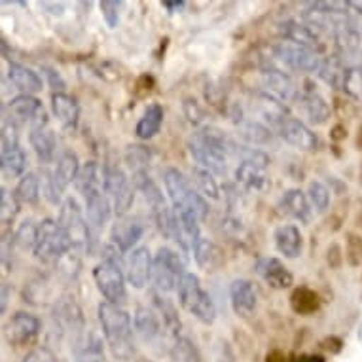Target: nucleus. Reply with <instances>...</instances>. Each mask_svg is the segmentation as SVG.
I'll return each instance as SVG.
<instances>
[{
  "mask_svg": "<svg viewBox=\"0 0 362 362\" xmlns=\"http://www.w3.org/2000/svg\"><path fill=\"white\" fill-rule=\"evenodd\" d=\"M152 267L154 258L150 255L148 247H137L125 258V277L133 288H144L152 281Z\"/></svg>",
  "mask_w": 362,
  "mask_h": 362,
  "instance_id": "15",
  "label": "nucleus"
},
{
  "mask_svg": "<svg viewBox=\"0 0 362 362\" xmlns=\"http://www.w3.org/2000/svg\"><path fill=\"white\" fill-rule=\"evenodd\" d=\"M30 146L35 150V154L38 156V160L42 163H49L54 161L55 150H57V141H55L54 131L46 127H38V129H30L29 133Z\"/></svg>",
  "mask_w": 362,
  "mask_h": 362,
  "instance_id": "30",
  "label": "nucleus"
},
{
  "mask_svg": "<svg viewBox=\"0 0 362 362\" xmlns=\"http://www.w3.org/2000/svg\"><path fill=\"white\" fill-rule=\"evenodd\" d=\"M52 110H54L55 118L59 119L65 127H74L78 124L80 108H78L74 97L66 95V93H54L52 95Z\"/></svg>",
  "mask_w": 362,
  "mask_h": 362,
  "instance_id": "32",
  "label": "nucleus"
},
{
  "mask_svg": "<svg viewBox=\"0 0 362 362\" xmlns=\"http://www.w3.org/2000/svg\"><path fill=\"white\" fill-rule=\"evenodd\" d=\"M279 33L285 40L294 42L298 46L311 49L315 54H319L322 49L319 36H317L313 27H309L308 23H300L296 19H286V21L279 23Z\"/></svg>",
  "mask_w": 362,
  "mask_h": 362,
  "instance_id": "22",
  "label": "nucleus"
},
{
  "mask_svg": "<svg viewBox=\"0 0 362 362\" xmlns=\"http://www.w3.org/2000/svg\"><path fill=\"white\" fill-rule=\"evenodd\" d=\"M135 362H154V361H148V358H137Z\"/></svg>",
  "mask_w": 362,
  "mask_h": 362,
  "instance_id": "58",
  "label": "nucleus"
},
{
  "mask_svg": "<svg viewBox=\"0 0 362 362\" xmlns=\"http://www.w3.org/2000/svg\"><path fill=\"white\" fill-rule=\"evenodd\" d=\"M275 59L286 65L288 69L302 72H311V74H319L322 66V59L319 54H315L311 49L298 46L294 42L283 40L274 46Z\"/></svg>",
  "mask_w": 362,
  "mask_h": 362,
  "instance_id": "11",
  "label": "nucleus"
},
{
  "mask_svg": "<svg viewBox=\"0 0 362 362\" xmlns=\"http://www.w3.org/2000/svg\"><path fill=\"white\" fill-rule=\"evenodd\" d=\"M277 131H279L281 139H283L285 143H288L291 146H294V148L298 150H303V152H311V150L317 148V144H319L313 131L296 118L285 119V122L277 127Z\"/></svg>",
  "mask_w": 362,
  "mask_h": 362,
  "instance_id": "20",
  "label": "nucleus"
},
{
  "mask_svg": "<svg viewBox=\"0 0 362 362\" xmlns=\"http://www.w3.org/2000/svg\"><path fill=\"white\" fill-rule=\"evenodd\" d=\"M61 362H65V361H61Z\"/></svg>",
  "mask_w": 362,
  "mask_h": 362,
  "instance_id": "59",
  "label": "nucleus"
},
{
  "mask_svg": "<svg viewBox=\"0 0 362 362\" xmlns=\"http://www.w3.org/2000/svg\"><path fill=\"white\" fill-rule=\"evenodd\" d=\"M252 110L262 118V124L279 127L285 119H288V110L283 101L269 95L267 91H256L252 95Z\"/></svg>",
  "mask_w": 362,
  "mask_h": 362,
  "instance_id": "19",
  "label": "nucleus"
},
{
  "mask_svg": "<svg viewBox=\"0 0 362 362\" xmlns=\"http://www.w3.org/2000/svg\"><path fill=\"white\" fill-rule=\"evenodd\" d=\"M36 239H38V226L33 220H25L13 233V245L21 250H35Z\"/></svg>",
  "mask_w": 362,
  "mask_h": 362,
  "instance_id": "42",
  "label": "nucleus"
},
{
  "mask_svg": "<svg viewBox=\"0 0 362 362\" xmlns=\"http://www.w3.org/2000/svg\"><path fill=\"white\" fill-rule=\"evenodd\" d=\"M275 247L285 258H298L302 255L303 249V238L300 228L294 224H283L279 226L274 233Z\"/></svg>",
  "mask_w": 362,
  "mask_h": 362,
  "instance_id": "27",
  "label": "nucleus"
},
{
  "mask_svg": "<svg viewBox=\"0 0 362 362\" xmlns=\"http://www.w3.org/2000/svg\"><path fill=\"white\" fill-rule=\"evenodd\" d=\"M177 294L180 305L188 313L194 315L197 321L203 322V325H213L214 319H216V308H214L211 294L202 286V281L197 275L188 272L180 281Z\"/></svg>",
  "mask_w": 362,
  "mask_h": 362,
  "instance_id": "5",
  "label": "nucleus"
},
{
  "mask_svg": "<svg viewBox=\"0 0 362 362\" xmlns=\"http://www.w3.org/2000/svg\"><path fill=\"white\" fill-rule=\"evenodd\" d=\"M101 6L103 18L107 21V25L110 29H116L119 23V2H114V0H105L99 4Z\"/></svg>",
  "mask_w": 362,
  "mask_h": 362,
  "instance_id": "49",
  "label": "nucleus"
},
{
  "mask_svg": "<svg viewBox=\"0 0 362 362\" xmlns=\"http://www.w3.org/2000/svg\"><path fill=\"white\" fill-rule=\"evenodd\" d=\"M262 83L269 95L277 97L279 101H294L298 99L296 83L286 72L279 69H266L262 72Z\"/></svg>",
  "mask_w": 362,
  "mask_h": 362,
  "instance_id": "23",
  "label": "nucleus"
},
{
  "mask_svg": "<svg viewBox=\"0 0 362 362\" xmlns=\"http://www.w3.org/2000/svg\"><path fill=\"white\" fill-rule=\"evenodd\" d=\"M4 116L8 118L6 122L13 124L16 127L29 125L30 129H38V127L48 125L46 108L35 95H23L21 93V95L13 97L4 108Z\"/></svg>",
  "mask_w": 362,
  "mask_h": 362,
  "instance_id": "9",
  "label": "nucleus"
},
{
  "mask_svg": "<svg viewBox=\"0 0 362 362\" xmlns=\"http://www.w3.org/2000/svg\"><path fill=\"white\" fill-rule=\"evenodd\" d=\"M80 169H82V167H80V163H78L76 154H72V152H63V154L59 156L54 175L63 190H66L72 182H76Z\"/></svg>",
  "mask_w": 362,
  "mask_h": 362,
  "instance_id": "37",
  "label": "nucleus"
},
{
  "mask_svg": "<svg viewBox=\"0 0 362 362\" xmlns=\"http://www.w3.org/2000/svg\"><path fill=\"white\" fill-rule=\"evenodd\" d=\"M40 177V188H42V196L46 197V202H49L52 205H57L61 203V197H63V188L57 182L54 171H48V169H42L38 173Z\"/></svg>",
  "mask_w": 362,
  "mask_h": 362,
  "instance_id": "43",
  "label": "nucleus"
},
{
  "mask_svg": "<svg viewBox=\"0 0 362 362\" xmlns=\"http://www.w3.org/2000/svg\"><path fill=\"white\" fill-rule=\"evenodd\" d=\"M256 274L267 286H272L275 291H285L292 286V274L288 267L275 256H264L256 262Z\"/></svg>",
  "mask_w": 362,
  "mask_h": 362,
  "instance_id": "18",
  "label": "nucleus"
},
{
  "mask_svg": "<svg viewBox=\"0 0 362 362\" xmlns=\"http://www.w3.org/2000/svg\"><path fill=\"white\" fill-rule=\"evenodd\" d=\"M42 72H44V76L48 80V86L54 89V93H65L66 83L65 80L61 78V74L55 69H49V66H42Z\"/></svg>",
  "mask_w": 362,
  "mask_h": 362,
  "instance_id": "50",
  "label": "nucleus"
},
{
  "mask_svg": "<svg viewBox=\"0 0 362 362\" xmlns=\"http://www.w3.org/2000/svg\"><path fill=\"white\" fill-rule=\"evenodd\" d=\"M8 80H10L23 95H35V93L42 91V88H44L42 78L38 76L33 69H29V66L25 65H19V63H12V65H10V69H8Z\"/></svg>",
  "mask_w": 362,
  "mask_h": 362,
  "instance_id": "29",
  "label": "nucleus"
},
{
  "mask_svg": "<svg viewBox=\"0 0 362 362\" xmlns=\"http://www.w3.org/2000/svg\"><path fill=\"white\" fill-rule=\"evenodd\" d=\"M192 185L196 186V190L202 194L205 199H218L220 188L216 185V178L211 171L203 169L199 165L192 167Z\"/></svg>",
  "mask_w": 362,
  "mask_h": 362,
  "instance_id": "39",
  "label": "nucleus"
},
{
  "mask_svg": "<svg viewBox=\"0 0 362 362\" xmlns=\"http://www.w3.org/2000/svg\"><path fill=\"white\" fill-rule=\"evenodd\" d=\"M214 358H216V362H235L232 347H230V344L226 339H216V344H214Z\"/></svg>",
  "mask_w": 362,
  "mask_h": 362,
  "instance_id": "51",
  "label": "nucleus"
},
{
  "mask_svg": "<svg viewBox=\"0 0 362 362\" xmlns=\"http://www.w3.org/2000/svg\"><path fill=\"white\" fill-rule=\"evenodd\" d=\"M192 255L196 258L197 266L203 267V269H209V267H213L214 260H216V249H214V245L211 239L207 238H199L192 247Z\"/></svg>",
  "mask_w": 362,
  "mask_h": 362,
  "instance_id": "44",
  "label": "nucleus"
},
{
  "mask_svg": "<svg viewBox=\"0 0 362 362\" xmlns=\"http://www.w3.org/2000/svg\"><path fill=\"white\" fill-rule=\"evenodd\" d=\"M42 6L44 8H52V10H54V16H61V13H63V4H52V2H44V4H42Z\"/></svg>",
  "mask_w": 362,
  "mask_h": 362,
  "instance_id": "57",
  "label": "nucleus"
},
{
  "mask_svg": "<svg viewBox=\"0 0 362 362\" xmlns=\"http://www.w3.org/2000/svg\"><path fill=\"white\" fill-rule=\"evenodd\" d=\"M103 192L112 203V211L118 218L129 214L135 202V186L118 165L103 167Z\"/></svg>",
  "mask_w": 362,
  "mask_h": 362,
  "instance_id": "8",
  "label": "nucleus"
},
{
  "mask_svg": "<svg viewBox=\"0 0 362 362\" xmlns=\"http://www.w3.org/2000/svg\"><path fill=\"white\" fill-rule=\"evenodd\" d=\"M192 112H186V116H188V119H190L192 124H197L199 122V116H202V112H199V108H197L196 101H186L185 103V110H190Z\"/></svg>",
  "mask_w": 362,
  "mask_h": 362,
  "instance_id": "53",
  "label": "nucleus"
},
{
  "mask_svg": "<svg viewBox=\"0 0 362 362\" xmlns=\"http://www.w3.org/2000/svg\"><path fill=\"white\" fill-rule=\"evenodd\" d=\"M161 124H163V108H161V105L154 103L144 110L143 118L139 119L137 127H135V133H137L139 139L148 141L160 133Z\"/></svg>",
  "mask_w": 362,
  "mask_h": 362,
  "instance_id": "34",
  "label": "nucleus"
},
{
  "mask_svg": "<svg viewBox=\"0 0 362 362\" xmlns=\"http://www.w3.org/2000/svg\"><path fill=\"white\" fill-rule=\"evenodd\" d=\"M150 154L146 152L144 146H129L127 150V156H125V160L129 161V165L135 169L133 173L137 171H144V163H148Z\"/></svg>",
  "mask_w": 362,
  "mask_h": 362,
  "instance_id": "48",
  "label": "nucleus"
},
{
  "mask_svg": "<svg viewBox=\"0 0 362 362\" xmlns=\"http://www.w3.org/2000/svg\"><path fill=\"white\" fill-rule=\"evenodd\" d=\"M186 274L188 272H186L185 260L177 250H173L171 247L158 249V252L154 255V267H152L154 291L161 292V294L177 291Z\"/></svg>",
  "mask_w": 362,
  "mask_h": 362,
  "instance_id": "6",
  "label": "nucleus"
},
{
  "mask_svg": "<svg viewBox=\"0 0 362 362\" xmlns=\"http://www.w3.org/2000/svg\"><path fill=\"white\" fill-rule=\"evenodd\" d=\"M83 202H86V216H88L91 232H101L103 228L108 224L110 214L114 213L112 203L107 197V194L103 192V188L88 194L83 197Z\"/></svg>",
  "mask_w": 362,
  "mask_h": 362,
  "instance_id": "21",
  "label": "nucleus"
},
{
  "mask_svg": "<svg viewBox=\"0 0 362 362\" xmlns=\"http://www.w3.org/2000/svg\"><path fill=\"white\" fill-rule=\"evenodd\" d=\"M74 249L71 238L66 235V232L61 228L59 222H55L52 218L42 220L38 224V239H36V247H35V256L38 260L46 262H57Z\"/></svg>",
  "mask_w": 362,
  "mask_h": 362,
  "instance_id": "7",
  "label": "nucleus"
},
{
  "mask_svg": "<svg viewBox=\"0 0 362 362\" xmlns=\"http://www.w3.org/2000/svg\"><path fill=\"white\" fill-rule=\"evenodd\" d=\"M167 353L173 362H203L202 351L188 336H178L169 344Z\"/></svg>",
  "mask_w": 362,
  "mask_h": 362,
  "instance_id": "35",
  "label": "nucleus"
},
{
  "mask_svg": "<svg viewBox=\"0 0 362 362\" xmlns=\"http://www.w3.org/2000/svg\"><path fill=\"white\" fill-rule=\"evenodd\" d=\"M23 362H61V358H57L48 347H40V349L30 351L23 358Z\"/></svg>",
  "mask_w": 362,
  "mask_h": 362,
  "instance_id": "52",
  "label": "nucleus"
},
{
  "mask_svg": "<svg viewBox=\"0 0 362 362\" xmlns=\"http://www.w3.org/2000/svg\"><path fill=\"white\" fill-rule=\"evenodd\" d=\"M42 330V322L38 317L30 313H16L10 321L4 325V339L10 345L21 347V345L33 344Z\"/></svg>",
  "mask_w": 362,
  "mask_h": 362,
  "instance_id": "14",
  "label": "nucleus"
},
{
  "mask_svg": "<svg viewBox=\"0 0 362 362\" xmlns=\"http://www.w3.org/2000/svg\"><path fill=\"white\" fill-rule=\"evenodd\" d=\"M235 178L245 190L250 192H264L269 186L266 169L252 165V163H239L235 169Z\"/></svg>",
  "mask_w": 362,
  "mask_h": 362,
  "instance_id": "31",
  "label": "nucleus"
},
{
  "mask_svg": "<svg viewBox=\"0 0 362 362\" xmlns=\"http://www.w3.org/2000/svg\"><path fill=\"white\" fill-rule=\"evenodd\" d=\"M74 185H76L78 192L83 197L91 194L93 190H99V188H103V169L97 165L95 161H88L80 169V173H78V178Z\"/></svg>",
  "mask_w": 362,
  "mask_h": 362,
  "instance_id": "38",
  "label": "nucleus"
},
{
  "mask_svg": "<svg viewBox=\"0 0 362 362\" xmlns=\"http://www.w3.org/2000/svg\"><path fill=\"white\" fill-rule=\"evenodd\" d=\"M239 135L252 146H264V144L272 143V139H274L272 129L258 119H243L239 125Z\"/></svg>",
  "mask_w": 362,
  "mask_h": 362,
  "instance_id": "36",
  "label": "nucleus"
},
{
  "mask_svg": "<svg viewBox=\"0 0 362 362\" xmlns=\"http://www.w3.org/2000/svg\"><path fill=\"white\" fill-rule=\"evenodd\" d=\"M54 319L57 327L63 334H71L72 344L76 341L83 332H86V322H83V315L80 303L76 298L71 294L61 296L54 305Z\"/></svg>",
  "mask_w": 362,
  "mask_h": 362,
  "instance_id": "13",
  "label": "nucleus"
},
{
  "mask_svg": "<svg viewBox=\"0 0 362 362\" xmlns=\"http://www.w3.org/2000/svg\"><path fill=\"white\" fill-rule=\"evenodd\" d=\"M281 209H283V213H286L291 218L298 220V222H302V224H309L311 214H313V209L309 205L308 196L302 190H298V188L286 190L283 194V197H281Z\"/></svg>",
  "mask_w": 362,
  "mask_h": 362,
  "instance_id": "28",
  "label": "nucleus"
},
{
  "mask_svg": "<svg viewBox=\"0 0 362 362\" xmlns=\"http://www.w3.org/2000/svg\"><path fill=\"white\" fill-rule=\"evenodd\" d=\"M339 89H344L347 95H351L356 101H362V61L345 63Z\"/></svg>",
  "mask_w": 362,
  "mask_h": 362,
  "instance_id": "40",
  "label": "nucleus"
},
{
  "mask_svg": "<svg viewBox=\"0 0 362 362\" xmlns=\"http://www.w3.org/2000/svg\"><path fill=\"white\" fill-rule=\"evenodd\" d=\"M300 107H302L305 118L313 125L327 124L330 118V107L328 103L317 93H308V95H300Z\"/></svg>",
  "mask_w": 362,
  "mask_h": 362,
  "instance_id": "33",
  "label": "nucleus"
},
{
  "mask_svg": "<svg viewBox=\"0 0 362 362\" xmlns=\"http://www.w3.org/2000/svg\"><path fill=\"white\" fill-rule=\"evenodd\" d=\"M347 8H351L353 12L361 13L362 16V0H349V2H347Z\"/></svg>",
  "mask_w": 362,
  "mask_h": 362,
  "instance_id": "56",
  "label": "nucleus"
},
{
  "mask_svg": "<svg viewBox=\"0 0 362 362\" xmlns=\"http://www.w3.org/2000/svg\"><path fill=\"white\" fill-rule=\"evenodd\" d=\"M305 196H308L311 209L317 211V213H325L328 205H330V192H328L327 186L322 185V182H317V180L309 182Z\"/></svg>",
  "mask_w": 362,
  "mask_h": 362,
  "instance_id": "45",
  "label": "nucleus"
},
{
  "mask_svg": "<svg viewBox=\"0 0 362 362\" xmlns=\"http://www.w3.org/2000/svg\"><path fill=\"white\" fill-rule=\"evenodd\" d=\"M161 6L169 10V13H177L186 6V2L185 0H165V2H161Z\"/></svg>",
  "mask_w": 362,
  "mask_h": 362,
  "instance_id": "54",
  "label": "nucleus"
},
{
  "mask_svg": "<svg viewBox=\"0 0 362 362\" xmlns=\"http://www.w3.org/2000/svg\"><path fill=\"white\" fill-rule=\"evenodd\" d=\"M230 139L216 127H203L188 141L192 158L197 165L213 175H226V163L230 154Z\"/></svg>",
  "mask_w": 362,
  "mask_h": 362,
  "instance_id": "2",
  "label": "nucleus"
},
{
  "mask_svg": "<svg viewBox=\"0 0 362 362\" xmlns=\"http://www.w3.org/2000/svg\"><path fill=\"white\" fill-rule=\"evenodd\" d=\"M61 228L65 230L66 235L71 238L72 245L76 249H83L91 239V228H89L88 216L83 214V209L74 197H66L65 202L61 203L59 209V220Z\"/></svg>",
  "mask_w": 362,
  "mask_h": 362,
  "instance_id": "10",
  "label": "nucleus"
},
{
  "mask_svg": "<svg viewBox=\"0 0 362 362\" xmlns=\"http://www.w3.org/2000/svg\"><path fill=\"white\" fill-rule=\"evenodd\" d=\"M163 185H165V190L169 194L175 213L196 214L202 222L207 218V199L194 188L190 178L185 177V173H180L175 167H167L163 171Z\"/></svg>",
  "mask_w": 362,
  "mask_h": 362,
  "instance_id": "4",
  "label": "nucleus"
},
{
  "mask_svg": "<svg viewBox=\"0 0 362 362\" xmlns=\"http://www.w3.org/2000/svg\"><path fill=\"white\" fill-rule=\"evenodd\" d=\"M18 213L19 199L16 197V194H13V192H8L6 188H2V190H0V218H2V224H12L13 218L18 216Z\"/></svg>",
  "mask_w": 362,
  "mask_h": 362,
  "instance_id": "46",
  "label": "nucleus"
},
{
  "mask_svg": "<svg viewBox=\"0 0 362 362\" xmlns=\"http://www.w3.org/2000/svg\"><path fill=\"white\" fill-rule=\"evenodd\" d=\"M119 252L112 243L103 249L101 262L93 269L97 291L101 292L108 303L119 305L125 302L127 291H125V262L122 260Z\"/></svg>",
  "mask_w": 362,
  "mask_h": 362,
  "instance_id": "3",
  "label": "nucleus"
},
{
  "mask_svg": "<svg viewBox=\"0 0 362 362\" xmlns=\"http://www.w3.org/2000/svg\"><path fill=\"white\" fill-rule=\"evenodd\" d=\"M16 129L18 127L10 122H6L2 129V158L0 160H2V173L8 178L23 177L27 169V154L19 144Z\"/></svg>",
  "mask_w": 362,
  "mask_h": 362,
  "instance_id": "12",
  "label": "nucleus"
},
{
  "mask_svg": "<svg viewBox=\"0 0 362 362\" xmlns=\"http://www.w3.org/2000/svg\"><path fill=\"white\" fill-rule=\"evenodd\" d=\"M144 233L143 220L139 216H122L114 222L112 230H110V243L119 250V252H127L129 255L133 247L141 241Z\"/></svg>",
  "mask_w": 362,
  "mask_h": 362,
  "instance_id": "17",
  "label": "nucleus"
},
{
  "mask_svg": "<svg viewBox=\"0 0 362 362\" xmlns=\"http://www.w3.org/2000/svg\"><path fill=\"white\" fill-rule=\"evenodd\" d=\"M133 327H135V334L143 339L144 344L158 345L161 339L167 338L161 317L154 308H148V305H139L135 309V313H133Z\"/></svg>",
  "mask_w": 362,
  "mask_h": 362,
  "instance_id": "16",
  "label": "nucleus"
},
{
  "mask_svg": "<svg viewBox=\"0 0 362 362\" xmlns=\"http://www.w3.org/2000/svg\"><path fill=\"white\" fill-rule=\"evenodd\" d=\"M2 302H0V313H6V308H8V300H10V285L8 283H2Z\"/></svg>",
  "mask_w": 362,
  "mask_h": 362,
  "instance_id": "55",
  "label": "nucleus"
},
{
  "mask_svg": "<svg viewBox=\"0 0 362 362\" xmlns=\"http://www.w3.org/2000/svg\"><path fill=\"white\" fill-rule=\"evenodd\" d=\"M78 267H80V249H74L71 252H66L59 262H57V269L59 274H63L66 279H74L78 275Z\"/></svg>",
  "mask_w": 362,
  "mask_h": 362,
  "instance_id": "47",
  "label": "nucleus"
},
{
  "mask_svg": "<svg viewBox=\"0 0 362 362\" xmlns=\"http://www.w3.org/2000/svg\"><path fill=\"white\" fill-rule=\"evenodd\" d=\"M230 303L235 315L239 317H250L256 311L258 296L252 283L247 279H235L230 285Z\"/></svg>",
  "mask_w": 362,
  "mask_h": 362,
  "instance_id": "24",
  "label": "nucleus"
},
{
  "mask_svg": "<svg viewBox=\"0 0 362 362\" xmlns=\"http://www.w3.org/2000/svg\"><path fill=\"white\" fill-rule=\"evenodd\" d=\"M72 351H74L76 362H107L101 336L93 330H86L72 344Z\"/></svg>",
  "mask_w": 362,
  "mask_h": 362,
  "instance_id": "25",
  "label": "nucleus"
},
{
  "mask_svg": "<svg viewBox=\"0 0 362 362\" xmlns=\"http://www.w3.org/2000/svg\"><path fill=\"white\" fill-rule=\"evenodd\" d=\"M152 303H154V309L158 311V315L161 317V322L165 327V334L169 344L173 339L180 336V319H178V311L175 308V303L167 298V294H161L158 291H152ZM169 347V345H167Z\"/></svg>",
  "mask_w": 362,
  "mask_h": 362,
  "instance_id": "26",
  "label": "nucleus"
},
{
  "mask_svg": "<svg viewBox=\"0 0 362 362\" xmlns=\"http://www.w3.org/2000/svg\"><path fill=\"white\" fill-rule=\"evenodd\" d=\"M13 194L19 199V203H27V205L36 203L42 194L40 177L36 173H27V175H23V177L19 178L18 188H16Z\"/></svg>",
  "mask_w": 362,
  "mask_h": 362,
  "instance_id": "41",
  "label": "nucleus"
},
{
  "mask_svg": "<svg viewBox=\"0 0 362 362\" xmlns=\"http://www.w3.org/2000/svg\"><path fill=\"white\" fill-rule=\"evenodd\" d=\"M105 344L110 355L119 362H127L135 356V327L125 309L114 303L101 302L97 308Z\"/></svg>",
  "mask_w": 362,
  "mask_h": 362,
  "instance_id": "1",
  "label": "nucleus"
}]
</instances>
